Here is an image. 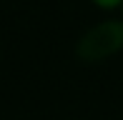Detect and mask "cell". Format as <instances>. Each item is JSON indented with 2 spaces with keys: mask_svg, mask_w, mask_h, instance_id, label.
I'll return each mask as SVG.
<instances>
[{
  "mask_svg": "<svg viewBox=\"0 0 123 120\" xmlns=\"http://www.w3.org/2000/svg\"><path fill=\"white\" fill-rule=\"evenodd\" d=\"M123 50V18L103 20L88 28L75 45V55L83 63H103Z\"/></svg>",
  "mask_w": 123,
  "mask_h": 120,
  "instance_id": "1",
  "label": "cell"
},
{
  "mask_svg": "<svg viewBox=\"0 0 123 120\" xmlns=\"http://www.w3.org/2000/svg\"><path fill=\"white\" fill-rule=\"evenodd\" d=\"M96 8L100 10H116V8H123V0H91Z\"/></svg>",
  "mask_w": 123,
  "mask_h": 120,
  "instance_id": "2",
  "label": "cell"
},
{
  "mask_svg": "<svg viewBox=\"0 0 123 120\" xmlns=\"http://www.w3.org/2000/svg\"><path fill=\"white\" fill-rule=\"evenodd\" d=\"M121 13H123V8H121Z\"/></svg>",
  "mask_w": 123,
  "mask_h": 120,
  "instance_id": "3",
  "label": "cell"
}]
</instances>
